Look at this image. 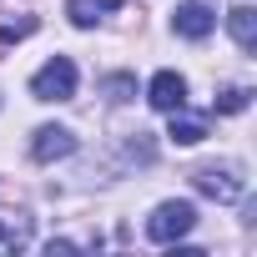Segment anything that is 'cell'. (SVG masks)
<instances>
[{"label":"cell","mask_w":257,"mask_h":257,"mask_svg":"<svg viewBox=\"0 0 257 257\" xmlns=\"http://www.w3.org/2000/svg\"><path fill=\"white\" fill-rule=\"evenodd\" d=\"M106 91H111V101H126V91H132V81H126V76H116V81H111Z\"/></svg>","instance_id":"cell-12"},{"label":"cell","mask_w":257,"mask_h":257,"mask_svg":"<svg viewBox=\"0 0 257 257\" xmlns=\"http://www.w3.org/2000/svg\"><path fill=\"white\" fill-rule=\"evenodd\" d=\"M212 26H217V16H212L207 0H187V6H177V11H172V31H177V36H187V41H207V36H212Z\"/></svg>","instance_id":"cell-4"},{"label":"cell","mask_w":257,"mask_h":257,"mask_svg":"<svg viewBox=\"0 0 257 257\" xmlns=\"http://www.w3.org/2000/svg\"><path fill=\"white\" fill-rule=\"evenodd\" d=\"M111 11H121V0H66V16H71V26H81V31H91V26L106 21Z\"/></svg>","instance_id":"cell-7"},{"label":"cell","mask_w":257,"mask_h":257,"mask_svg":"<svg viewBox=\"0 0 257 257\" xmlns=\"http://www.w3.org/2000/svg\"><path fill=\"white\" fill-rule=\"evenodd\" d=\"M71 152H76V137L66 126H36V137H31V157L36 162H61Z\"/></svg>","instance_id":"cell-5"},{"label":"cell","mask_w":257,"mask_h":257,"mask_svg":"<svg viewBox=\"0 0 257 257\" xmlns=\"http://www.w3.org/2000/svg\"><path fill=\"white\" fill-rule=\"evenodd\" d=\"M0 242H21V237H16V232H11V227H0Z\"/></svg>","instance_id":"cell-13"},{"label":"cell","mask_w":257,"mask_h":257,"mask_svg":"<svg viewBox=\"0 0 257 257\" xmlns=\"http://www.w3.org/2000/svg\"><path fill=\"white\" fill-rule=\"evenodd\" d=\"M31 96H36V101H71V96H76V61H71V56H51V61L31 76Z\"/></svg>","instance_id":"cell-1"},{"label":"cell","mask_w":257,"mask_h":257,"mask_svg":"<svg viewBox=\"0 0 257 257\" xmlns=\"http://www.w3.org/2000/svg\"><path fill=\"white\" fill-rule=\"evenodd\" d=\"M36 31V16H26V21H16V26H0V46H16V41H26Z\"/></svg>","instance_id":"cell-11"},{"label":"cell","mask_w":257,"mask_h":257,"mask_svg":"<svg viewBox=\"0 0 257 257\" xmlns=\"http://www.w3.org/2000/svg\"><path fill=\"white\" fill-rule=\"evenodd\" d=\"M197 227V207L192 202H162L152 217H147V237L152 242H177Z\"/></svg>","instance_id":"cell-3"},{"label":"cell","mask_w":257,"mask_h":257,"mask_svg":"<svg viewBox=\"0 0 257 257\" xmlns=\"http://www.w3.org/2000/svg\"><path fill=\"white\" fill-rule=\"evenodd\" d=\"M147 101H152L157 111H182V106H187V81H182L177 71H157L152 86H147Z\"/></svg>","instance_id":"cell-6"},{"label":"cell","mask_w":257,"mask_h":257,"mask_svg":"<svg viewBox=\"0 0 257 257\" xmlns=\"http://www.w3.org/2000/svg\"><path fill=\"white\" fill-rule=\"evenodd\" d=\"M192 187H197L202 197H212V202H242V197H247V177H242V167H232V162H222V167H197V172H192Z\"/></svg>","instance_id":"cell-2"},{"label":"cell","mask_w":257,"mask_h":257,"mask_svg":"<svg viewBox=\"0 0 257 257\" xmlns=\"http://www.w3.org/2000/svg\"><path fill=\"white\" fill-rule=\"evenodd\" d=\"M167 116H172L167 137H172L177 147H197V142H207V121H202V116H182V111H167Z\"/></svg>","instance_id":"cell-9"},{"label":"cell","mask_w":257,"mask_h":257,"mask_svg":"<svg viewBox=\"0 0 257 257\" xmlns=\"http://www.w3.org/2000/svg\"><path fill=\"white\" fill-rule=\"evenodd\" d=\"M247 96H252L247 86H227V91H217V111H242Z\"/></svg>","instance_id":"cell-10"},{"label":"cell","mask_w":257,"mask_h":257,"mask_svg":"<svg viewBox=\"0 0 257 257\" xmlns=\"http://www.w3.org/2000/svg\"><path fill=\"white\" fill-rule=\"evenodd\" d=\"M227 31H232V41H237L242 51H257V11H252V6H232Z\"/></svg>","instance_id":"cell-8"}]
</instances>
